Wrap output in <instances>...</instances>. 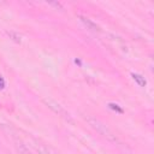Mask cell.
<instances>
[{"mask_svg": "<svg viewBox=\"0 0 154 154\" xmlns=\"http://www.w3.org/2000/svg\"><path fill=\"white\" fill-rule=\"evenodd\" d=\"M83 22H84V23H85V24H87L89 28H91L93 30H96V29H97V26H96L95 24H93V23H91V22H90L88 18H83Z\"/></svg>", "mask_w": 154, "mask_h": 154, "instance_id": "7a4b0ae2", "label": "cell"}, {"mask_svg": "<svg viewBox=\"0 0 154 154\" xmlns=\"http://www.w3.org/2000/svg\"><path fill=\"white\" fill-rule=\"evenodd\" d=\"M5 87V81H4V78L0 76V88H4Z\"/></svg>", "mask_w": 154, "mask_h": 154, "instance_id": "277c9868", "label": "cell"}, {"mask_svg": "<svg viewBox=\"0 0 154 154\" xmlns=\"http://www.w3.org/2000/svg\"><path fill=\"white\" fill-rule=\"evenodd\" d=\"M131 76H132V78H134V81H135L140 87H144V85H146V79H144V77H142V76L138 75V73H132Z\"/></svg>", "mask_w": 154, "mask_h": 154, "instance_id": "6da1fadb", "label": "cell"}, {"mask_svg": "<svg viewBox=\"0 0 154 154\" xmlns=\"http://www.w3.org/2000/svg\"><path fill=\"white\" fill-rule=\"evenodd\" d=\"M108 106H109V108H112V109L117 111L118 113H123V108H120V107H119L117 103H109Z\"/></svg>", "mask_w": 154, "mask_h": 154, "instance_id": "3957f363", "label": "cell"}]
</instances>
